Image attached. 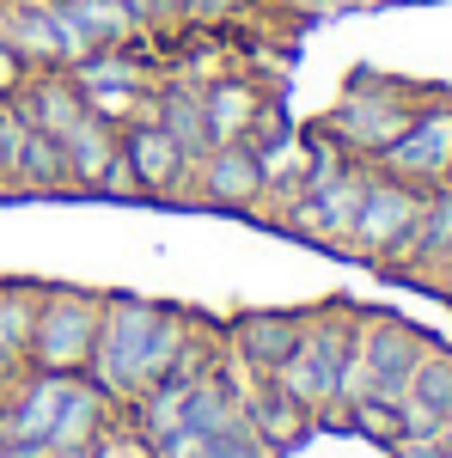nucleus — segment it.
<instances>
[{
  "label": "nucleus",
  "instance_id": "26",
  "mask_svg": "<svg viewBox=\"0 0 452 458\" xmlns=\"http://www.w3.org/2000/svg\"><path fill=\"white\" fill-rule=\"evenodd\" d=\"M92 196H110V202H141L135 165H129V159L116 153V159H110V165H105V177H98V190H92Z\"/></svg>",
  "mask_w": 452,
  "mask_h": 458
},
{
  "label": "nucleus",
  "instance_id": "2",
  "mask_svg": "<svg viewBox=\"0 0 452 458\" xmlns=\"http://www.w3.org/2000/svg\"><path fill=\"white\" fill-rule=\"evenodd\" d=\"M354 318L361 312L343 306V300L306 312V330H300L294 354L269 373V386H276L281 397H294L312 422H330V416H337V379H343V360H348V349H354Z\"/></svg>",
  "mask_w": 452,
  "mask_h": 458
},
{
  "label": "nucleus",
  "instance_id": "21",
  "mask_svg": "<svg viewBox=\"0 0 452 458\" xmlns=\"http://www.w3.org/2000/svg\"><path fill=\"white\" fill-rule=\"evenodd\" d=\"M37 300H43L37 282H0V349L13 354V360H25V349H31Z\"/></svg>",
  "mask_w": 452,
  "mask_h": 458
},
{
  "label": "nucleus",
  "instance_id": "25",
  "mask_svg": "<svg viewBox=\"0 0 452 458\" xmlns=\"http://www.w3.org/2000/svg\"><path fill=\"white\" fill-rule=\"evenodd\" d=\"M123 6H129L135 31H172V25H183V0H123Z\"/></svg>",
  "mask_w": 452,
  "mask_h": 458
},
{
  "label": "nucleus",
  "instance_id": "29",
  "mask_svg": "<svg viewBox=\"0 0 452 458\" xmlns=\"http://www.w3.org/2000/svg\"><path fill=\"white\" fill-rule=\"evenodd\" d=\"M294 13H306V19H330V13H348V6H367V0H287Z\"/></svg>",
  "mask_w": 452,
  "mask_h": 458
},
{
  "label": "nucleus",
  "instance_id": "10",
  "mask_svg": "<svg viewBox=\"0 0 452 458\" xmlns=\"http://www.w3.org/2000/svg\"><path fill=\"white\" fill-rule=\"evenodd\" d=\"M300 330H306V312H287V306H251V312H239L226 330H220V343L239 354L244 367H257V373L269 379L281 360L294 354Z\"/></svg>",
  "mask_w": 452,
  "mask_h": 458
},
{
  "label": "nucleus",
  "instance_id": "24",
  "mask_svg": "<svg viewBox=\"0 0 452 458\" xmlns=\"http://www.w3.org/2000/svg\"><path fill=\"white\" fill-rule=\"evenodd\" d=\"M202 458H276V453H269V446L239 422V428H226V434H214L209 446H202Z\"/></svg>",
  "mask_w": 452,
  "mask_h": 458
},
{
  "label": "nucleus",
  "instance_id": "20",
  "mask_svg": "<svg viewBox=\"0 0 452 458\" xmlns=\"http://www.w3.org/2000/svg\"><path fill=\"white\" fill-rule=\"evenodd\" d=\"M55 6L68 13L80 31H86L92 49H123V43H135V37H141L123 0H55Z\"/></svg>",
  "mask_w": 452,
  "mask_h": 458
},
{
  "label": "nucleus",
  "instance_id": "27",
  "mask_svg": "<svg viewBox=\"0 0 452 458\" xmlns=\"http://www.w3.org/2000/svg\"><path fill=\"white\" fill-rule=\"evenodd\" d=\"M244 0H183V25H220V19H233Z\"/></svg>",
  "mask_w": 452,
  "mask_h": 458
},
{
  "label": "nucleus",
  "instance_id": "5",
  "mask_svg": "<svg viewBox=\"0 0 452 458\" xmlns=\"http://www.w3.org/2000/svg\"><path fill=\"white\" fill-rule=\"evenodd\" d=\"M422 196H428V190L404 183V177H385L380 165H373L367 196H361V214H354V226H348L343 250L361 257V263L391 269V257L404 250V239H410V226H416V214H422Z\"/></svg>",
  "mask_w": 452,
  "mask_h": 458
},
{
  "label": "nucleus",
  "instance_id": "15",
  "mask_svg": "<svg viewBox=\"0 0 452 458\" xmlns=\"http://www.w3.org/2000/svg\"><path fill=\"white\" fill-rule=\"evenodd\" d=\"M147 116H153V123L183 147V159H190V165L214 147L209 116H202V86H196V80H172V86H159V92L147 98Z\"/></svg>",
  "mask_w": 452,
  "mask_h": 458
},
{
  "label": "nucleus",
  "instance_id": "28",
  "mask_svg": "<svg viewBox=\"0 0 452 458\" xmlns=\"http://www.w3.org/2000/svg\"><path fill=\"white\" fill-rule=\"evenodd\" d=\"M25 73H31V68H25V62H19V55L0 43V98H13V92L25 86Z\"/></svg>",
  "mask_w": 452,
  "mask_h": 458
},
{
  "label": "nucleus",
  "instance_id": "8",
  "mask_svg": "<svg viewBox=\"0 0 452 458\" xmlns=\"http://www.w3.org/2000/svg\"><path fill=\"white\" fill-rule=\"evenodd\" d=\"M385 177H404L416 190H434V183H452V98H434V105H416L410 129L373 159Z\"/></svg>",
  "mask_w": 452,
  "mask_h": 458
},
{
  "label": "nucleus",
  "instance_id": "33",
  "mask_svg": "<svg viewBox=\"0 0 452 458\" xmlns=\"http://www.w3.org/2000/svg\"><path fill=\"white\" fill-rule=\"evenodd\" d=\"M49 458H55V453H49Z\"/></svg>",
  "mask_w": 452,
  "mask_h": 458
},
{
  "label": "nucleus",
  "instance_id": "11",
  "mask_svg": "<svg viewBox=\"0 0 452 458\" xmlns=\"http://www.w3.org/2000/svg\"><path fill=\"white\" fill-rule=\"evenodd\" d=\"M110 428H116V403H110L105 391L92 386V379H73L68 397H62V410H55V428H49V453L55 458H86L98 440H105Z\"/></svg>",
  "mask_w": 452,
  "mask_h": 458
},
{
  "label": "nucleus",
  "instance_id": "1",
  "mask_svg": "<svg viewBox=\"0 0 452 458\" xmlns=\"http://www.w3.org/2000/svg\"><path fill=\"white\" fill-rule=\"evenodd\" d=\"M196 312H177L141 293H105V318H98V343L80 379L105 391L116 410H129L141 391H153L159 379H172V367L183 360L190 336H196Z\"/></svg>",
  "mask_w": 452,
  "mask_h": 458
},
{
  "label": "nucleus",
  "instance_id": "9",
  "mask_svg": "<svg viewBox=\"0 0 452 458\" xmlns=\"http://www.w3.org/2000/svg\"><path fill=\"white\" fill-rule=\"evenodd\" d=\"M196 196L209 208H233V214H257L263 202V165L251 141H220L196 159Z\"/></svg>",
  "mask_w": 452,
  "mask_h": 458
},
{
  "label": "nucleus",
  "instance_id": "32",
  "mask_svg": "<svg viewBox=\"0 0 452 458\" xmlns=\"http://www.w3.org/2000/svg\"><path fill=\"white\" fill-rule=\"evenodd\" d=\"M447 276H452V263H447Z\"/></svg>",
  "mask_w": 452,
  "mask_h": 458
},
{
  "label": "nucleus",
  "instance_id": "6",
  "mask_svg": "<svg viewBox=\"0 0 452 458\" xmlns=\"http://www.w3.org/2000/svg\"><path fill=\"white\" fill-rule=\"evenodd\" d=\"M367 177H373V165L348 159L337 177H324V183H312V190H300V196L276 214V226H281V233H294V239H312V245L343 250L348 245V226H354V214H361V196H367Z\"/></svg>",
  "mask_w": 452,
  "mask_h": 458
},
{
  "label": "nucleus",
  "instance_id": "17",
  "mask_svg": "<svg viewBox=\"0 0 452 458\" xmlns=\"http://www.w3.org/2000/svg\"><path fill=\"white\" fill-rule=\"evenodd\" d=\"M62 141V153H68V177H73V190H98V177H105V165L123 153V129L116 123H105V116H80L68 135H55Z\"/></svg>",
  "mask_w": 452,
  "mask_h": 458
},
{
  "label": "nucleus",
  "instance_id": "18",
  "mask_svg": "<svg viewBox=\"0 0 452 458\" xmlns=\"http://www.w3.org/2000/svg\"><path fill=\"white\" fill-rule=\"evenodd\" d=\"M6 190H31V196H55V190H73L62 141L25 123V135H19V153H13V177H6Z\"/></svg>",
  "mask_w": 452,
  "mask_h": 458
},
{
  "label": "nucleus",
  "instance_id": "3",
  "mask_svg": "<svg viewBox=\"0 0 452 458\" xmlns=\"http://www.w3.org/2000/svg\"><path fill=\"white\" fill-rule=\"evenodd\" d=\"M416 105H422V98L404 86V80H385V73H354V80L343 86V98H337V110H330L318 129L343 147L348 159L373 165L385 147L410 129Z\"/></svg>",
  "mask_w": 452,
  "mask_h": 458
},
{
  "label": "nucleus",
  "instance_id": "31",
  "mask_svg": "<svg viewBox=\"0 0 452 458\" xmlns=\"http://www.w3.org/2000/svg\"><path fill=\"white\" fill-rule=\"evenodd\" d=\"M0 190H6V172H0Z\"/></svg>",
  "mask_w": 452,
  "mask_h": 458
},
{
  "label": "nucleus",
  "instance_id": "19",
  "mask_svg": "<svg viewBox=\"0 0 452 458\" xmlns=\"http://www.w3.org/2000/svg\"><path fill=\"white\" fill-rule=\"evenodd\" d=\"M257 105H263L257 80H239V73H220V80H209V86H202V116H209L214 147H220V141H244V129H251Z\"/></svg>",
  "mask_w": 452,
  "mask_h": 458
},
{
  "label": "nucleus",
  "instance_id": "23",
  "mask_svg": "<svg viewBox=\"0 0 452 458\" xmlns=\"http://www.w3.org/2000/svg\"><path fill=\"white\" fill-rule=\"evenodd\" d=\"M343 422L354 434H367V440H380V446H397L404 440V416H397V403H380V397H354L343 410Z\"/></svg>",
  "mask_w": 452,
  "mask_h": 458
},
{
  "label": "nucleus",
  "instance_id": "13",
  "mask_svg": "<svg viewBox=\"0 0 452 458\" xmlns=\"http://www.w3.org/2000/svg\"><path fill=\"white\" fill-rule=\"evenodd\" d=\"M123 159L135 165V183H141V196H172L183 177L196 172L190 159H183V147L153 123V116H141V123H129L123 129Z\"/></svg>",
  "mask_w": 452,
  "mask_h": 458
},
{
  "label": "nucleus",
  "instance_id": "16",
  "mask_svg": "<svg viewBox=\"0 0 452 458\" xmlns=\"http://www.w3.org/2000/svg\"><path fill=\"white\" fill-rule=\"evenodd\" d=\"M244 428H251V434H257V440L281 458V453H294V446L312 434V416H306L294 397H281V391L263 379V386L244 397Z\"/></svg>",
  "mask_w": 452,
  "mask_h": 458
},
{
  "label": "nucleus",
  "instance_id": "22",
  "mask_svg": "<svg viewBox=\"0 0 452 458\" xmlns=\"http://www.w3.org/2000/svg\"><path fill=\"white\" fill-rule=\"evenodd\" d=\"M404 397H416L422 410H434L440 422H452V349L440 343H428L416 360V373H410V391Z\"/></svg>",
  "mask_w": 452,
  "mask_h": 458
},
{
  "label": "nucleus",
  "instance_id": "12",
  "mask_svg": "<svg viewBox=\"0 0 452 458\" xmlns=\"http://www.w3.org/2000/svg\"><path fill=\"white\" fill-rule=\"evenodd\" d=\"M447 263H452V183H434L422 196V214L404 250L391 257V269L397 276H447Z\"/></svg>",
  "mask_w": 452,
  "mask_h": 458
},
{
  "label": "nucleus",
  "instance_id": "14",
  "mask_svg": "<svg viewBox=\"0 0 452 458\" xmlns=\"http://www.w3.org/2000/svg\"><path fill=\"white\" fill-rule=\"evenodd\" d=\"M13 110L31 129H43V135H68L73 123L86 116V98H80V86L68 80V68H31L25 86L13 92Z\"/></svg>",
  "mask_w": 452,
  "mask_h": 458
},
{
  "label": "nucleus",
  "instance_id": "4",
  "mask_svg": "<svg viewBox=\"0 0 452 458\" xmlns=\"http://www.w3.org/2000/svg\"><path fill=\"white\" fill-rule=\"evenodd\" d=\"M98 318H105V293H92V287H43L25 367H37V373H86L92 343H98Z\"/></svg>",
  "mask_w": 452,
  "mask_h": 458
},
{
  "label": "nucleus",
  "instance_id": "7",
  "mask_svg": "<svg viewBox=\"0 0 452 458\" xmlns=\"http://www.w3.org/2000/svg\"><path fill=\"white\" fill-rule=\"evenodd\" d=\"M422 349H428V336L416 324H404V318H391V312L354 318V360L367 373V397H380V403H404Z\"/></svg>",
  "mask_w": 452,
  "mask_h": 458
},
{
  "label": "nucleus",
  "instance_id": "30",
  "mask_svg": "<svg viewBox=\"0 0 452 458\" xmlns=\"http://www.w3.org/2000/svg\"><path fill=\"white\" fill-rule=\"evenodd\" d=\"M397 458H447L440 440H397Z\"/></svg>",
  "mask_w": 452,
  "mask_h": 458
}]
</instances>
